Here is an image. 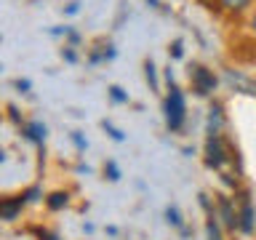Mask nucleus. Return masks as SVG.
Returning <instances> with one entry per match:
<instances>
[{
  "instance_id": "1",
  "label": "nucleus",
  "mask_w": 256,
  "mask_h": 240,
  "mask_svg": "<svg viewBox=\"0 0 256 240\" xmlns=\"http://www.w3.org/2000/svg\"><path fill=\"white\" fill-rule=\"evenodd\" d=\"M166 120H168V128L176 131L182 123H184V96L176 86H171V94L166 99Z\"/></svg>"
},
{
  "instance_id": "2",
  "label": "nucleus",
  "mask_w": 256,
  "mask_h": 240,
  "mask_svg": "<svg viewBox=\"0 0 256 240\" xmlns=\"http://www.w3.org/2000/svg\"><path fill=\"white\" fill-rule=\"evenodd\" d=\"M216 208H219V216H216V219H222V224H224L227 230H238V227H240L238 211H235V206L230 203V198L219 195V198H216Z\"/></svg>"
},
{
  "instance_id": "3",
  "label": "nucleus",
  "mask_w": 256,
  "mask_h": 240,
  "mask_svg": "<svg viewBox=\"0 0 256 240\" xmlns=\"http://www.w3.org/2000/svg\"><path fill=\"white\" fill-rule=\"evenodd\" d=\"M208 158H206V163L208 166H214V168H219L222 166V160H224V150H222V142H219V134H211L208 136Z\"/></svg>"
},
{
  "instance_id": "4",
  "label": "nucleus",
  "mask_w": 256,
  "mask_h": 240,
  "mask_svg": "<svg viewBox=\"0 0 256 240\" xmlns=\"http://www.w3.org/2000/svg\"><path fill=\"white\" fill-rule=\"evenodd\" d=\"M238 219H240V230L243 232H254V206H251V200H248V195L240 198Z\"/></svg>"
},
{
  "instance_id": "5",
  "label": "nucleus",
  "mask_w": 256,
  "mask_h": 240,
  "mask_svg": "<svg viewBox=\"0 0 256 240\" xmlns=\"http://www.w3.org/2000/svg\"><path fill=\"white\" fill-rule=\"evenodd\" d=\"M195 86H198V94H208V91H214V86H216V78L211 75L208 70H203V67H198L195 72Z\"/></svg>"
},
{
  "instance_id": "6",
  "label": "nucleus",
  "mask_w": 256,
  "mask_h": 240,
  "mask_svg": "<svg viewBox=\"0 0 256 240\" xmlns=\"http://www.w3.org/2000/svg\"><path fill=\"white\" fill-rule=\"evenodd\" d=\"M254 0H219V6L224 8V11H230V14H240V11H246L248 6H251Z\"/></svg>"
},
{
  "instance_id": "7",
  "label": "nucleus",
  "mask_w": 256,
  "mask_h": 240,
  "mask_svg": "<svg viewBox=\"0 0 256 240\" xmlns=\"http://www.w3.org/2000/svg\"><path fill=\"white\" fill-rule=\"evenodd\" d=\"M206 232H208V240H222V227H219V222H216V214H208Z\"/></svg>"
},
{
  "instance_id": "8",
  "label": "nucleus",
  "mask_w": 256,
  "mask_h": 240,
  "mask_svg": "<svg viewBox=\"0 0 256 240\" xmlns=\"http://www.w3.org/2000/svg\"><path fill=\"white\" fill-rule=\"evenodd\" d=\"M64 203H67V195H62V192H56V195H51V200H48L51 208H62Z\"/></svg>"
},
{
  "instance_id": "9",
  "label": "nucleus",
  "mask_w": 256,
  "mask_h": 240,
  "mask_svg": "<svg viewBox=\"0 0 256 240\" xmlns=\"http://www.w3.org/2000/svg\"><path fill=\"white\" fill-rule=\"evenodd\" d=\"M166 216H168V222H171V224H182V219H179V211H176V208H168Z\"/></svg>"
},
{
  "instance_id": "10",
  "label": "nucleus",
  "mask_w": 256,
  "mask_h": 240,
  "mask_svg": "<svg viewBox=\"0 0 256 240\" xmlns=\"http://www.w3.org/2000/svg\"><path fill=\"white\" fill-rule=\"evenodd\" d=\"M107 174H110V179H120V174H118V166H115V163H107Z\"/></svg>"
},
{
  "instance_id": "11",
  "label": "nucleus",
  "mask_w": 256,
  "mask_h": 240,
  "mask_svg": "<svg viewBox=\"0 0 256 240\" xmlns=\"http://www.w3.org/2000/svg\"><path fill=\"white\" fill-rule=\"evenodd\" d=\"M110 91H112V99H118V102H123V99H126V96L120 94V88H118V86H112Z\"/></svg>"
},
{
  "instance_id": "12",
  "label": "nucleus",
  "mask_w": 256,
  "mask_h": 240,
  "mask_svg": "<svg viewBox=\"0 0 256 240\" xmlns=\"http://www.w3.org/2000/svg\"><path fill=\"white\" fill-rule=\"evenodd\" d=\"M251 27H254V32H256V11H254V16H251Z\"/></svg>"
}]
</instances>
